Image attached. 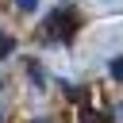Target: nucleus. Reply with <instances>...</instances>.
Instances as JSON below:
<instances>
[{
    "label": "nucleus",
    "instance_id": "f257e3e1",
    "mask_svg": "<svg viewBox=\"0 0 123 123\" xmlns=\"http://www.w3.org/2000/svg\"><path fill=\"white\" fill-rule=\"evenodd\" d=\"M81 31V15H77V8H69V4H62L50 19H46V38H62V42H73V35Z\"/></svg>",
    "mask_w": 123,
    "mask_h": 123
},
{
    "label": "nucleus",
    "instance_id": "f03ea898",
    "mask_svg": "<svg viewBox=\"0 0 123 123\" xmlns=\"http://www.w3.org/2000/svg\"><path fill=\"white\" fill-rule=\"evenodd\" d=\"M108 73H111L115 81H123V58H111V65H108Z\"/></svg>",
    "mask_w": 123,
    "mask_h": 123
},
{
    "label": "nucleus",
    "instance_id": "7ed1b4c3",
    "mask_svg": "<svg viewBox=\"0 0 123 123\" xmlns=\"http://www.w3.org/2000/svg\"><path fill=\"white\" fill-rule=\"evenodd\" d=\"M81 123H104V119H100L92 108H81Z\"/></svg>",
    "mask_w": 123,
    "mask_h": 123
},
{
    "label": "nucleus",
    "instance_id": "20e7f679",
    "mask_svg": "<svg viewBox=\"0 0 123 123\" xmlns=\"http://www.w3.org/2000/svg\"><path fill=\"white\" fill-rule=\"evenodd\" d=\"M27 73H31V81H35V85H42V69H38V65H35V62H31V65H27Z\"/></svg>",
    "mask_w": 123,
    "mask_h": 123
},
{
    "label": "nucleus",
    "instance_id": "39448f33",
    "mask_svg": "<svg viewBox=\"0 0 123 123\" xmlns=\"http://www.w3.org/2000/svg\"><path fill=\"white\" fill-rule=\"evenodd\" d=\"M12 50H15V42H12V38H0V58H8Z\"/></svg>",
    "mask_w": 123,
    "mask_h": 123
},
{
    "label": "nucleus",
    "instance_id": "423d86ee",
    "mask_svg": "<svg viewBox=\"0 0 123 123\" xmlns=\"http://www.w3.org/2000/svg\"><path fill=\"white\" fill-rule=\"evenodd\" d=\"M15 4H19V12H35L38 8V0H15Z\"/></svg>",
    "mask_w": 123,
    "mask_h": 123
},
{
    "label": "nucleus",
    "instance_id": "0eeeda50",
    "mask_svg": "<svg viewBox=\"0 0 123 123\" xmlns=\"http://www.w3.org/2000/svg\"><path fill=\"white\" fill-rule=\"evenodd\" d=\"M35 123H46V119H35Z\"/></svg>",
    "mask_w": 123,
    "mask_h": 123
}]
</instances>
